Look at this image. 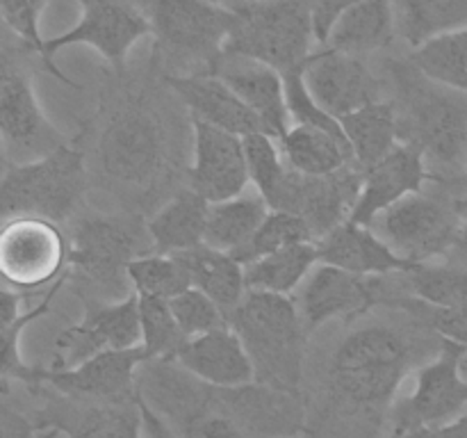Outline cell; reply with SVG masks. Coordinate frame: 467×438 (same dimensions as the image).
<instances>
[{
	"label": "cell",
	"mask_w": 467,
	"mask_h": 438,
	"mask_svg": "<svg viewBox=\"0 0 467 438\" xmlns=\"http://www.w3.org/2000/svg\"><path fill=\"white\" fill-rule=\"evenodd\" d=\"M386 306L409 313L420 324V328L436 333L438 340L454 342L467 349V306L442 308V306H431L413 295L390 297Z\"/></svg>",
	"instance_id": "obj_40"
},
{
	"label": "cell",
	"mask_w": 467,
	"mask_h": 438,
	"mask_svg": "<svg viewBox=\"0 0 467 438\" xmlns=\"http://www.w3.org/2000/svg\"><path fill=\"white\" fill-rule=\"evenodd\" d=\"M317 245L319 263L333 265L358 276H392L406 274L418 263L401 258L374 228L354 222L337 224Z\"/></svg>",
	"instance_id": "obj_22"
},
{
	"label": "cell",
	"mask_w": 467,
	"mask_h": 438,
	"mask_svg": "<svg viewBox=\"0 0 467 438\" xmlns=\"http://www.w3.org/2000/svg\"><path fill=\"white\" fill-rule=\"evenodd\" d=\"M347 141L360 172L381 162L401 144L400 121L392 100H377L340 119Z\"/></svg>",
	"instance_id": "obj_30"
},
{
	"label": "cell",
	"mask_w": 467,
	"mask_h": 438,
	"mask_svg": "<svg viewBox=\"0 0 467 438\" xmlns=\"http://www.w3.org/2000/svg\"><path fill=\"white\" fill-rule=\"evenodd\" d=\"M164 82L185 105L190 119H199L240 137L265 132L258 117L219 76H182L167 78Z\"/></svg>",
	"instance_id": "obj_25"
},
{
	"label": "cell",
	"mask_w": 467,
	"mask_h": 438,
	"mask_svg": "<svg viewBox=\"0 0 467 438\" xmlns=\"http://www.w3.org/2000/svg\"><path fill=\"white\" fill-rule=\"evenodd\" d=\"M301 242H315V233L310 224L295 213L272 210L263 222V226L258 228V233L251 237L249 245L233 256L242 265H249L254 260L276 254V251L287 249L292 245H301Z\"/></svg>",
	"instance_id": "obj_37"
},
{
	"label": "cell",
	"mask_w": 467,
	"mask_h": 438,
	"mask_svg": "<svg viewBox=\"0 0 467 438\" xmlns=\"http://www.w3.org/2000/svg\"><path fill=\"white\" fill-rule=\"evenodd\" d=\"M217 76L244 100L269 137L281 141L287 135L292 128V117L287 110L283 73L254 59L223 57Z\"/></svg>",
	"instance_id": "obj_23"
},
{
	"label": "cell",
	"mask_w": 467,
	"mask_h": 438,
	"mask_svg": "<svg viewBox=\"0 0 467 438\" xmlns=\"http://www.w3.org/2000/svg\"><path fill=\"white\" fill-rule=\"evenodd\" d=\"M397 32L410 48L467 27V0H392Z\"/></svg>",
	"instance_id": "obj_33"
},
{
	"label": "cell",
	"mask_w": 467,
	"mask_h": 438,
	"mask_svg": "<svg viewBox=\"0 0 467 438\" xmlns=\"http://www.w3.org/2000/svg\"><path fill=\"white\" fill-rule=\"evenodd\" d=\"M465 354V347L442 340L436 359L422 365L418 372L413 392L395 406L392 438H401L415 429L447 424L465 415L467 379L461 374V360Z\"/></svg>",
	"instance_id": "obj_14"
},
{
	"label": "cell",
	"mask_w": 467,
	"mask_h": 438,
	"mask_svg": "<svg viewBox=\"0 0 467 438\" xmlns=\"http://www.w3.org/2000/svg\"><path fill=\"white\" fill-rule=\"evenodd\" d=\"M146 254H153V245L149 226L140 219L89 214L73 228L67 274L89 292L87 301H121L132 295L128 267Z\"/></svg>",
	"instance_id": "obj_4"
},
{
	"label": "cell",
	"mask_w": 467,
	"mask_h": 438,
	"mask_svg": "<svg viewBox=\"0 0 467 438\" xmlns=\"http://www.w3.org/2000/svg\"><path fill=\"white\" fill-rule=\"evenodd\" d=\"M141 347L140 297L132 292L121 301H87L82 319L64 328L53 345L48 370H68L109 349Z\"/></svg>",
	"instance_id": "obj_15"
},
{
	"label": "cell",
	"mask_w": 467,
	"mask_h": 438,
	"mask_svg": "<svg viewBox=\"0 0 467 438\" xmlns=\"http://www.w3.org/2000/svg\"><path fill=\"white\" fill-rule=\"evenodd\" d=\"M415 360V347L392 327L358 328L337 345L331 359V392L349 411H381L395 397Z\"/></svg>",
	"instance_id": "obj_3"
},
{
	"label": "cell",
	"mask_w": 467,
	"mask_h": 438,
	"mask_svg": "<svg viewBox=\"0 0 467 438\" xmlns=\"http://www.w3.org/2000/svg\"><path fill=\"white\" fill-rule=\"evenodd\" d=\"M173 256L185 267L192 287L205 292L226 313V318L242 304L246 297L244 265L235 256L208 245H199Z\"/></svg>",
	"instance_id": "obj_28"
},
{
	"label": "cell",
	"mask_w": 467,
	"mask_h": 438,
	"mask_svg": "<svg viewBox=\"0 0 467 438\" xmlns=\"http://www.w3.org/2000/svg\"><path fill=\"white\" fill-rule=\"evenodd\" d=\"M383 68L395 91L401 144L415 146L429 167L441 169L431 181L465 178L467 94L431 80L409 57L388 59Z\"/></svg>",
	"instance_id": "obj_1"
},
{
	"label": "cell",
	"mask_w": 467,
	"mask_h": 438,
	"mask_svg": "<svg viewBox=\"0 0 467 438\" xmlns=\"http://www.w3.org/2000/svg\"><path fill=\"white\" fill-rule=\"evenodd\" d=\"M0 130L5 141V162H30L68 144L48 121L36 100L32 76L26 64L3 50L0 67Z\"/></svg>",
	"instance_id": "obj_11"
},
{
	"label": "cell",
	"mask_w": 467,
	"mask_h": 438,
	"mask_svg": "<svg viewBox=\"0 0 467 438\" xmlns=\"http://www.w3.org/2000/svg\"><path fill=\"white\" fill-rule=\"evenodd\" d=\"M194 160L190 167V187L210 203L242 196L249 176L244 137L223 128L192 119Z\"/></svg>",
	"instance_id": "obj_17"
},
{
	"label": "cell",
	"mask_w": 467,
	"mask_h": 438,
	"mask_svg": "<svg viewBox=\"0 0 467 438\" xmlns=\"http://www.w3.org/2000/svg\"><path fill=\"white\" fill-rule=\"evenodd\" d=\"M315 41L310 0H254L235 9L223 55L287 73L308 62Z\"/></svg>",
	"instance_id": "obj_6"
},
{
	"label": "cell",
	"mask_w": 467,
	"mask_h": 438,
	"mask_svg": "<svg viewBox=\"0 0 467 438\" xmlns=\"http://www.w3.org/2000/svg\"><path fill=\"white\" fill-rule=\"evenodd\" d=\"M132 292L137 297L169 301L192 287L190 276L176 256L167 254H146L140 256L128 267Z\"/></svg>",
	"instance_id": "obj_36"
},
{
	"label": "cell",
	"mask_w": 467,
	"mask_h": 438,
	"mask_svg": "<svg viewBox=\"0 0 467 438\" xmlns=\"http://www.w3.org/2000/svg\"><path fill=\"white\" fill-rule=\"evenodd\" d=\"M228 324L254 360L255 381L296 391L310 333L295 297L246 292L242 304L228 315Z\"/></svg>",
	"instance_id": "obj_5"
},
{
	"label": "cell",
	"mask_w": 467,
	"mask_h": 438,
	"mask_svg": "<svg viewBox=\"0 0 467 438\" xmlns=\"http://www.w3.org/2000/svg\"><path fill=\"white\" fill-rule=\"evenodd\" d=\"M169 308L187 338L228 327L226 313L205 292L196 290V287H187L185 292L169 299Z\"/></svg>",
	"instance_id": "obj_41"
},
{
	"label": "cell",
	"mask_w": 467,
	"mask_h": 438,
	"mask_svg": "<svg viewBox=\"0 0 467 438\" xmlns=\"http://www.w3.org/2000/svg\"><path fill=\"white\" fill-rule=\"evenodd\" d=\"M68 265V240L59 224L36 217L5 219L0 233V272L18 292L55 283Z\"/></svg>",
	"instance_id": "obj_13"
},
{
	"label": "cell",
	"mask_w": 467,
	"mask_h": 438,
	"mask_svg": "<svg viewBox=\"0 0 467 438\" xmlns=\"http://www.w3.org/2000/svg\"><path fill=\"white\" fill-rule=\"evenodd\" d=\"M431 181V169L415 146L400 144L388 158L363 172V187L349 214V222L372 226L388 208L422 192Z\"/></svg>",
	"instance_id": "obj_20"
},
{
	"label": "cell",
	"mask_w": 467,
	"mask_h": 438,
	"mask_svg": "<svg viewBox=\"0 0 467 438\" xmlns=\"http://www.w3.org/2000/svg\"><path fill=\"white\" fill-rule=\"evenodd\" d=\"M46 5L48 0H0V16H3L5 27L16 36L18 44L35 53L39 62L46 44L39 30V21Z\"/></svg>",
	"instance_id": "obj_42"
},
{
	"label": "cell",
	"mask_w": 467,
	"mask_h": 438,
	"mask_svg": "<svg viewBox=\"0 0 467 438\" xmlns=\"http://www.w3.org/2000/svg\"><path fill=\"white\" fill-rule=\"evenodd\" d=\"M304 80L319 108L337 121L365 105L381 100V82L369 71L365 59L331 48L310 55L304 64Z\"/></svg>",
	"instance_id": "obj_18"
},
{
	"label": "cell",
	"mask_w": 467,
	"mask_h": 438,
	"mask_svg": "<svg viewBox=\"0 0 467 438\" xmlns=\"http://www.w3.org/2000/svg\"><path fill=\"white\" fill-rule=\"evenodd\" d=\"M358 3H363V0H310V12H313L317 44H327L328 35L336 27V23Z\"/></svg>",
	"instance_id": "obj_43"
},
{
	"label": "cell",
	"mask_w": 467,
	"mask_h": 438,
	"mask_svg": "<svg viewBox=\"0 0 467 438\" xmlns=\"http://www.w3.org/2000/svg\"><path fill=\"white\" fill-rule=\"evenodd\" d=\"M244 149L251 181H254L258 194L272 208L287 176V164L281 153V144L265 132H254V135L244 137Z\"/></svg>",
	"instance_id": "obj_39"
},
{
	"label": "cell",
	"mask_w": 467,
	"mask_h": 438,
	"mask_svg": "<svg viewBox=\"0 0 467 438\" xmlns=\"http://www.w3.org/2000/svg\"><path fill=\"white\" fill-rule=\"evenodd\" d=\"M87 185L85 153L76 141L30 162H5L3 219L36 217L62 224L76 213Z\"/></svg>",
	"instance_id": "obj_7"
},
{
	"label": "cell",
	"mask_w": 467,
	"mask_h": 438,
	"mask_svg": "<svg viewBox=\"0 0 467 438\" xmlns=\"http://www.w3.org/2000/svg\"><path fill=\"white\" fill-rule=\"evenodd\" d=\"M71 402L68 406L50 404L36 429H53L68 438H141L140 397L135 402Z\"/></svg>",
	"instance_id": "obj_24"
},
{
	"label": "cell",
	"mask_w": 467,
	"mask_h": 438,
	"mask_svg": "<svg viewBox=\"0 0 467 438\" xmlns=\"http://www.w3.org/2000/svg\"><path fill=\"white\" fill-rule=\"evenodd\" d=\"M409 59L431 80L467 94V27L427 41Z\"/></svg>",
	"instance_id": "obj_34"
},
{
	"label": "cell",
	"mask_w": 467,
	"mask_h": 438,
	"mask_svg": "<svg viewBox=\"0 0 467 438\" xmlns=\"http://www.w3.org/2000/svg\"><path fill=\"white\" fill-rule=\"evenodd\" d=\"M397 35L400 32L392 0H363L336 23L324 46L365 59L388 48Z\"/></svg>",
	"instance_id": "obj_27"
},
{
	"label": "cell",
	"mask_w": 467,
	"mask_h": 438,
	"mask_svg": "<svg viewBox=\"0 0 467 438\" xmlns=\"http://www.w3.org/2000/svg\"><path fill=\"white\" fill-rule=\"evenodd\" d=\"M410 295L442 308L467 306V267L454 263H418L401 274Z\"/></svg>",
	"instance_id": "obj_35"
},
{
	"label": "cell",
	"mask_w": 467,
	"mask_h": 438,
	"mask_svg": "<svg viewBox=\"0 0 467 438\" xmlns=\"http://www.w3.org/2000/svg\"><path fill=\"white\" fill-rule=\"evenodd\" d=\"M173 363L213 388H242L255 381L254 360L231 324L190 338Z\"/></svg>",
	"instance_id": "obj_21"
},
{
	"label": "cell",
	"mask_w": 467,
	"mask_h": 438,
	"mask_svg": "<svg viewBox=\"0 0 467 438\" xmlns=\"http://www.w3.org/2000/svg\"><path fill=\"white\" fill-rule=\"evenodd\" d=\"M146 360L144 347L109 349L68 370H41L26 363L14 379L26 386L53 388L62 397L80 402H135L140 397L137 372Z\"/></svg>",
	"instance_id": "obj_12"
},
{
	"label": "cell",
	"mask_w": 467,
	"mask_h": 438,
	"mask_svg": "<svg viewBox=\"0 0 467 438\" xmlns=\"http://www.w3.org/2000/svg\"><path fill=\"white\" fill-rule=\"evenodd\" d=\"M401 438H467V413L438 427H422Z\"/></svg>",
	"instance_id": "obj_44"
},
{
	"label": "cell",
	"mask_w": 467,
	"mask_h": 438,
	"mask_svg": "<svg viewBox=\"0 0 467 438\" xmlns=\"http://www.w3.org/2000/svg\"><path fill=\"white\" fill-rule=\"evenodd\" d=\"M219 400L246 438H296L306 420L296 391L249 383L242 388H217Z\"/></svg>",
	"instance_id": "obj_19"
},
{
	"label": "cell",
	"mask_w": 467,
	"mask_h": 438,
	"mask_svg": "<svg viewBox=\"0 0 467 438\" xmlns=\"http://www.w3.org/2000/svg\"><path fill=\"white\" fill-rule=\"evenodd\" d=\"M141 315V347L149 360H173L190 338L182 333L181 324L173 318L169 301L140 297Z\"/></svg>",
	"instance_id": "obj_38"
},
{
	"label": "cell",
	"mask_w": 467,
	"mask_h": 438,
	"mask_svg": "<svg viewBox=\"0 0 467 438\" xmlns=\"http://www.w3.org/2000/svg\"><path fill=\"white\" fill-rule=\"evenodd\" d=\"M269 213L272 208L260 194H242L222 203H210L203 245L226 254H237L249 245Z\"/></svg>",
	"instance_id": "obj_31"
},
{
	"label": "cell",
	"mask_w": 467,
	"mask_h": 438,
	"mask_svg": "<svg viewBox=\"0 0 467 438\" xmlns=\"http://www.w3.org/2000/svg\"><path fill=\"white\" fill-rule=\"evenodd\" d=\"M388 276H358L333 265H322L310 272L296 297L301 319L308 333L331 319H356L368 315L374 306L388 304Z\"/></svg>",
	"instance_id": "obj_16"
},
{
	"label": "cell",
	"mask_w": 467,
	"mask_h": 438,
	"mask_svg": "<svg viewBox=\"0 0 467 438\" xmlns=\"http://www.w3.org/2000/svg\"><path fill=\"white\" fill-rule=\"evenodd\" d=\"M153 64L162 78L217 76L235 9L214 0H150Z\"/></svg>",
	"instance_id": "obj_2"
},
{
	"label": "cell",
	"mask_w": 467,
	"mask_h": 438,
	"mask_svg": "<svg viewBox=\"0 0 467 438\" xmlns=\"http://www.w3.org/2000/svg\"><path fill=\"white\" fill-rule=\"evenodd\" d=\"M317 265L319 254L315 242L292 245L244 265L246 292H272V295L292 297V292L310 276Z\"/></svg>",
	"instance_id": "obj_32"
},
{
	"label": "cell",
	"mask_w": 467,
	"mask_h": 438,
	"mask_svg": "<svg viewBox=\"0 0 467 438\" xmlns=\"http://www.w3.org/2000/svg\"><path fill=\"white\" fill-rule=\"evenodd\" d=\"M99 155L109 181L130 190H149L167 173L162 123L144 105H128L105 126Z\"/></svg>",
	"instance_id": "obj_10"
},
{
	"label": "cell",
	"mask_w": 467,
	"mask_h": 438,
	"mask_svg": "<svg viewBox=\"0 0 467 438\" xmlns=\"http://www.w3.org/2000/svg\"><path fill=\"white\" fill-rule=\"evenodd\" d=\"M278 144H281V153L287 167L304 176H333V173L356 164L347 137L333 135L322 128L292 123L287 135Z\"/></svg>",
	"instance_id": "obj_29"
},
{
	"label": "cell",
	"mask_w": 467,
	"mask_h": 438,
	"mask_svg": "<svg viewBox=\"0 0 467 438\" xmlns=\"http://www.w3.org/2000/svg\"><path fill=\"white\" fill-rule=\"evenodd\" d=\"M447 263H454V265H461V267H467V205H465V213H463V222H461L459 237H456L454 249H451L450 256H447Z\"/></svg>",
	"instance_id": "obj_45"
},
{
	"label": "cell",
	"mask_w": 467,
	"mask_h": 438,
	"mask_svg": "<svg viewBox=\"0 0 467 438\" xmlns=\"http://www.w3.org/2000/svg\"><path fill=\"white\" fill-rule=\"evenodd\" d=\"M438 182L442 192L406 196L369 226L410 263H429L436 256L447 258L459 237L467 205L463 178Z\"/></svg>",
	"instance_id": "obj_8"
},
{
	"label": "cell",
	"mask_w": 467,
	"mask_h": 438,
	"mask_svg": "<svg viewBox=\"0 0 467 438\" xmlns=\"http://www.w3.org/2000/svg\"><path fill=\"white\" fill-rule=\"evenodd\" d=\"M78 5L82 12L80 21L71 30L46 39L41 67L64 85L80 89V85L55 64V53L67 46H91L114 71L123 73L128 53L135 48L137 41L150 36V21L144 9L132 0H78Z\"/></svg>",
	"instance_id": "obj_9"
},
{
	"label": "cell",
	"mask_w": 467,
	"mask_h": 438,
	"mask_svg": "<svg viewBox=\"0 0 467 438\" xmlns=\"http://www.w3.org/2000/svg\"><path fill=\"white\" fill-rule=\"evenodd\" d=\"M132 3H135V5H140V7L144 9V12H146V7H149V3H150V0H132ZM214 3L223 5V7L237 9V7H240V5H242V0H214Z\"/></svg>",
	"instance_id": "obj_46"
},
{
	"label": "cell",
	"mask_w": 467,
	"mask_h": 438,
	"mask_svg": "<svg viewBox=\"0 0 467 438\" xmlns=\"http://www.w3.org/2000/svg\"><path fill=\"white\" fill-rule=\"evenodd\" d=\"M210 201L196 190H178L153 217L146 222L155 254H182L203 245Z\"/></svg>",
	"instance_id": "obj_26"
},
{
	"label": "cell",
	"mask_w": 467,
	"mask_h": 438,
	"mask_svg": "<svg viewBox=\"0 0 467 438\" xmlns=\"http://www.w3.org/2000/svg\"><path fill=\"white\" fill-rule=\"evenodd\" d=\"M463 190H465V199H467V173H465V178H463Z\"/></svg>",
	"instance_id": "obj_47"
}]
</instances>
